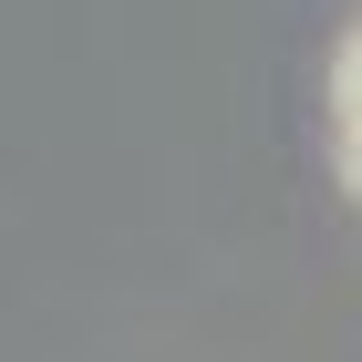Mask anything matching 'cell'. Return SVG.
I'll use <instances>...</instances> for the list:
<instances>
[{"instance_id":"2","label":"cell","mask_w":362,"mask_h":362,"mask_svg":"<svg viewBox=\"0 0 362 362\" xmlns=\"http://www.w3.org/2000/svg\"><path fill=\"white\" fill-rule=\"evenodd\" d=\"M352 187H362V124H352Z\"/></svg>"},{"instance_id":"1","label":"cell","mask_w":362,"mask_h":362,"mask_svg":"<svg viewBox=\"0 0 362 362\" xmlns=\"http://www.w3.org/2000/svg\"><path fill=\"white\" fill-rule=\"evenodd\" d=\"M341 93H352V124H362V42H352V62H341Z\"/></svg>"}]
</instances>
